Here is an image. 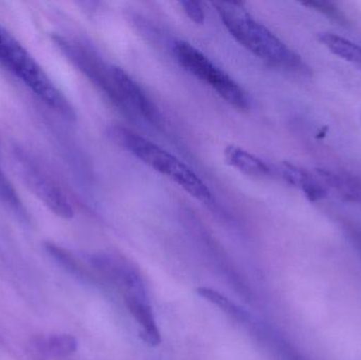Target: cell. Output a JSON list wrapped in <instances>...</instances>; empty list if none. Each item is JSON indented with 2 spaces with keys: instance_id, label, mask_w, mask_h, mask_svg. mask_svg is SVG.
Instances as JSON below:
<instances>
[{
  "instance_id": "277c9868",
  "label": "cell",
  "mask_w": 361,
  "mask_h": 360,
  "mask_svg": "<svg viewBox=\"0 0 361 360\" xmlns=\"http://www.w3.org/2000/svg\"><path fill=\"white\" fill-rule=\"evenodd\" d=\"M173 55L183 69L207 85L219 97L240 111L250 109V97L226 72L214 65L199 49L187 42H176Z\"/></svg>"
},
{
  "instance_id": "7c38bea8",
  "label": "cell",
  "mask_w": 361,
  "mask_h": 360,
  "mask_svg": "<svg viewBox=\"0 0 361 360\" xmlns=\"http://www.w3.org/2000/svg\"><path fill=\"white\" fill-rule=\"evenodd\" d=\"M319 42L331 52L345 61L361 65V46L334 33H322Z\"/></svg>"
},
{
  "instance_id": "9a60e30c",
  "label": "cell",
  "mask_w": 361,
  "mask_h": 360,
  "mask_svg": "<svg viewBox=\"0 0 361 360\" xmlns=\"http://www.w3.org/2000/svg\"><path fill=\"white\" fill-rule=\"evenodd\" d=\"M180 4L188 18L197 25H203L205 21V13L200 2L187 0V1H180Z\"/></svg>"
},
{
  "instance_id": "ba28073f",
  "label": "cell",
  "mask_w": 361,
  "mask_h": 360,
  "mask_svg": "<svg viewBox=\"0 0 361 360\" xmlns=\"http://www.w3.org/2000/svg\"><path fill=\"white\" fill-rule=\"evenodd\" d=\"M125 304L140 327V336L150 347H158L162 342L156 315L146 297L145 289L125 292Z\"/></svg>"
},
{
  "instance_id": "3957f363",
  "label": "cell",
  "mask_w": 361,
  "mask_h": 360,
  "mask_svg": "<svg viewBox=\"0 0 361 360\" xmlns=\"http://www.w3.org/2000/svg\"><path fill=\"white\" fill-rule=\"evenodd\" d=\"M0 65L21 80L36 97L49 107L74 118V111L68 99L55 86L42 66L29 51L0 25Z\"/></svg>"
},
{
  "instance_id": "30bf717a",
  "label": "cell",
  "mask_w": 361,
  "mask_h": 360,
  "mask_svg": "<svg viewBox=\"0 0 361 360\" xmlns=\"http://www.w3.org/2000/svg\"><path fill=\"white\" fill-rule=\"evenodd\" d=\"M278 171L288 184L302 190L310 200H320L326 196V190L324 183L318 180V177L312 175L305 169L299 168L288 163H283Z\"/></svg>"
},
{
  "instance_id": "8992f818",
  "label": "cell",
  "mask_w": 361,
  "mask_h": 360,
  "mask_svg": "<svg viewBox=\"0 0 361 360\" xmlns=\"http://www.w3.org/2000/svg\"><path fill=\"white\" fill-rule=\"evenodd\" d=\"M19 170L23 173V179L27 188L53 213L63 219H72L74 217L73 206L65 192L42 169L29 161L23 160L20 162Z\"/></svg>"
},
{
  "instance_id": "7a4b0ae2",
  "label": "cell",
  "mask_w": 361,
  "mask_h": 360,
  "mask_svg": "<svg viewBox=\"0 0 361 360\" xmlns=\"http://www.w3.org/2000/svg\"><path fill=\"white\" fill-rule=\"evenodd\" d=\"M112 142L130 152L144 164L171 179L187 194L204 204H212L214 197L205 183L177 156L125 127L114 126L108 129Z\"/></svg>"
},
{
  "instance_id": "2e32d148",
  "label": "cell",
  "mask_w": 361,
  "mask_h": 360,
  "mask_svg": "<svg viewBox=\"0 0 361 360\" xmlns=\"http://www.w3.org/2000/svg\"><path fill=\"white\" fill-rule=\"evenodd\" d=\"M303 4L310 6V8H313L314 10H317L318 12L324 13L328 16L333 17V18H343L341 12L332 4H329V2L311 1L305 2Z\"/></svg>"
},
{
  "instance_id": "4fadbf2b",
  "label": "cell",
  "mask_w": 361,
  "mask_h": 360,
  "mask_svg": "<svg viewBox=\"0 0 361 360\" xmlns=\"http://www.w3.org/2000/svg\"><path fill=\"white\" fill-rule=\"evenodd\" d=\"M197 293L199 294L202 298L209 302L210 304L218 306L220 310L226 313V314L228 315L229 317H231V318L235 319V321H241V323L247 321V313H246L243 309L240 308V306H238V304H235V302L228 299L226 296L222 295V294L219 293V292L209 289V287H199V289H197Z\"/></svg>"
},
{
  "instance_id": "6da1fadb",
  "label": "cell",
  "mask_w": 361,
  "mask_h": 360,
  "mask_svg": "<svg viewBox=\"0 0 361 360\" xmlns=\"http://www.w3.org/2000/svg\"><path fill=\"white\" fill-rule=\"evenodd\" d=\"M212 6L229 34L255 56L286 71L309 72L301 57L265 25L256 20L242 4L214 1Z\"/></svg>"
},
{
  "instance_id": "8fae6325",
  "label": "cell",
  "mask_w": 361,
  "mask_h": 360,
  "mask_svg": "<svg viewBox=\"0 0 361 360\" xmlns=\"http://www.w3.org/2000/svg\"><path fill=\"white\" fill-rule=\"evenodd\" d=\"M36 352L44 359L61 360L71 356L78 349V340L67 334L39 337L34 342Z\"/></svg>"
},
{
  "instance_id": "5bb4252c",
  "label": "cell",
  "mask_w": 361,
  "mask_h": 360,
  "mask_svg": "<svg viewBox=\"0 0 361 360\" xmlns=\"http://www.w3.org/2000/svg\"><path fill=\"white\" fill-rule=\"evenodd\" d=\"M0 201L11 209H18L21 207L16 190H14L6 175L2 173L1 169H0Z\"/></svg>"
},
{
  "instance_id": "9c48e42d",
  "label": "cell",
  "mask_w": 361,
  "mask_h": 360,
  "mask_svg": "<svg viewBox=\"0 0 361 360\" xmlns=\"http://www.w3.org/2000/svg\"><path fill=\"white\" fill-rule=\"evenodd\" d=\"M224 159L229 166L248 177L269 178L274 175L273 167L239 146H227L224 149Z\"/></svg>"
},
{
  "instance_id": "52a82bcc",
  "label": "cell",
  "mask_w": 361,
  "mask_h": 360,
  "mask_svg": "<svg viewBox=\"0 0 361 360\" xmlns=\"http://www.w3.org/2000/svg\"><path fill=\"white\" fill-rule=\"evenodd\" d=\"M111 72L118 92L131 113H140L148 122L160 124V111L145 90L122 68L111 66Z\"/></svg>"
},
{
  "instance_id": "5b68a950",
  "label": "cell",
  "mask_w": 361,
  "mask_h": 360,
  "mask_svg": "<svg viewBox=\"0 0 361 360\" xmlns=\"http://www.w3.org/2000/svg\"><path fill=\"white\" fill-rule=\"evenodd\" d=\"M54 42L61 52L67 57L68 61L89 78V80L111 101L112 105L116 106L126 116H133L118 92L112 76L111 67H108L97 53L61 36L55 37Z\"/></svg>"
}]
</instances>
